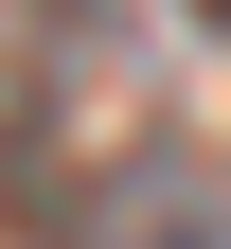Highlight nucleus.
<instances>
[{
  "label": "nucleus",
  "instance_id": "2",
  "mask_svg": "<svg viewBox=\"0 0 231 249\" xmlns=\"http://www.w3.org/2000/svg\"><path fill=\"white\" fill-rule=\"evenodd\" d=\"M195 36H231V0H195Z\"/></svg>",
  "mask_w": 231,
  "mask_h": 249
},
{
  "label": "nucleus",
  "instance_id": "1",
  "mask_svg": "<svg viewBox=\"0 0 231 249\" xmlns=\"http://www.w3.org/2000/svg\"><path fill=\"white\" fill-rule=\"evenodd\" d=\"M71 249H231V178L195 160V142H124L107 196L71 213Z\"/></svg>",
  "mask_w": 231,
  "mask_h": 249
},
{
  "label": "nucleus",
  "instance_id": "3",
  "mask_svg": "<svg viewBox=\"0 0 231 249\" xmlns=\"http://www.w3.org/2000/svg\"><path fill=\"white\" fill-rule=\"evenodd\" d=\"M36 18H71V0H36Z\"/></svg>",
  "mask_w": 231,
  "mask_h": 249
}]
</instances>
